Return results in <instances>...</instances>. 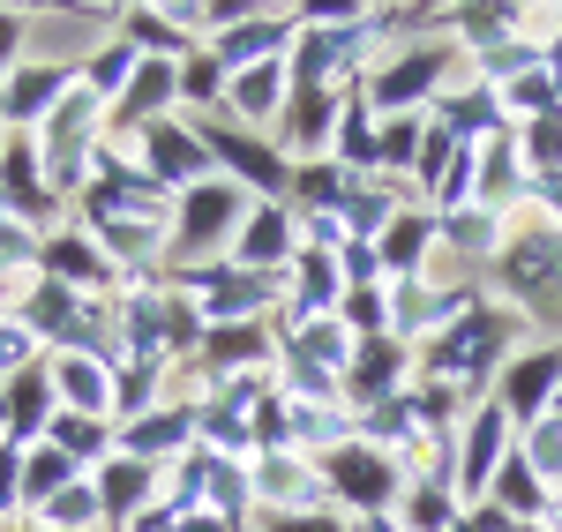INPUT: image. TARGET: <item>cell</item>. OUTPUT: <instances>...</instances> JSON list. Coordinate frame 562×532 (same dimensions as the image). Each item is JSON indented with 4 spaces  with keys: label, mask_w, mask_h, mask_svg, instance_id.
<instances>
[{
    "label": "cell",
    "mask_w": 562,
    "mask_h": 532,
    "mask_svg": "<svg viewBox=\"0 0 562 532\" xmlns=\"http://www.w3.org/2000/svg\"><path fill=\"white\" fill-rule=\"evenodd\" d=\"M68 473H76V457H60L53 443H38L23 457V502H53V495H68Z\"/></svg>",
    "instance_id": "obj_1"
},
{
    "label": "cell",
    "mask_w": 562,
    "mask_h": 532,
    "mask_svg": "<svg viewBox=\"0 0 562 532\" xmlns=\"http://www.w3.org/2000/svg\"><path fill=\"white\" fill-rule=\"evenodd\" d=\"M53 90H60V68H23L15 83L0 90V105H8L15 121H38L45 105H53Z\"/></svg>",
    "instance_id": "obj_2"
},
{
    "label": "cell",
    "mask_w": 562,
    "mask_h": 532,
    "mask_svg": "<svg viewBox=\"0 0 562 532\" xmlns=\"http://www.w3.org/2000/svg\"><path fill=\"white\" fill-rule=\"evenodd\" d=\"M338 480H346V495H360V502H375V495L390 488V473L368 457V450H346V457H338Z\"/></svg>",
    "instance_id": "obj_3"
},
{
    "label": "cell",
    "mask_w": 562,
    "mask_h": 532,
    "mask_svg": "<svg viewBox=\"0 0 562 532\" xmlns=\"http://www.w3.org/2000/svg\"><path fill=\"white\" fill-rule=\"evenodd\" d=\"M60 390H68V405H105V375L90 367V360H60Z\"/></svg>",
    "instance_id": "obj_4"
},
{
    "label": "cell",
    "mask_w": 562,
    "mask_h": 532,
    "mask_svg": "<svg viewBox=\"0 0 562 532\" xmlns=\"http://www.w3.org/2000/svg\"><path fill=\"white\" fill-rule=\"evenodd\" d=\"M53 270H60V285H98V256H90L83 240H60L53 248Z\"/></svg>",
    "instance_id": "obj_5"
},
{
    "label": "cell",
    "mask_w": 562,
    "mask_h": 532,
    "mask_svg": "<svg viewBox=\"0 0 562 532\" xmlns=\"http://www.w3.org/2000/svg\"><path fill=\"white\" fill-rule=\"evenodd\" d=\"M45 518H53V525H90V518H98V495H90V488L53 495V502H45Z\"/></svg>",
    "instance_id": "obj_6"
},
{
    "label": "cell",
    "mask_w": 562,
    "mask_h": 532,
    "mask_svg": "<svg viewBox=\"0 0 562 532\" xmlns=\"http://www.w3.org/2000/svg\"><path fill=\"white\" fill-rule=\"evenodd\" d=\"M98 443H105V435H98V420H76V412H68V420H53V450H60V457L98 450Z\"/></svg>",
    "instance_id": "obj_7"
},
{
    "label": "cell",
    "mask_w": 562,
    "mask_h": 532,
    "mask_svg": "<svg viewBox=\"0 0 562 532\" xmlns=\"http://www.w3.org/2000/svg\"><path fill=\"white\" fill-rule=\"evenodd\" d=\"M8 420L31 435V428H45V390L38 383H15V398H8Z\"/></svg>",
    "instance_id": "obj_8"
},
{
    "label": "cell",
    "mask_w": 562,
    "mask_h": 532,
    "mask_svg": "<svg viewBox=\"0 0 562 532\" xmlns=\"http://www.w3.org/2000/svg\"><path fill=\"white\" fill-rule=\"evenodd\" d=\"M487 338H495V330H487V322H465V330H458V338H450V353H442V360H450V367H473V360L487 353Z\"/></svg>",
    "instance_id": "obj_9"
},
{
    "label": "cell",
    "mask_w": 562,
    "mask_h": 532,
    "mask_svg": "<svg viewBox=\"0 0 562 532\" xmlns=\"http://www.w3.org/2000/svg\"><path fill=\"white\" fill-rule=\"evenodd\" d=\"M428 68H435V60H405V68H397V76L383 83V105H405V90L428 83Z\"/></svg>",
    "instance_id": "obj_10"
},
{
    "label": "cell",
    "mask_w": 562,
    "mask_h": 532,
    "mask_svg": "<svg viewBox=\"0 0 562 532\" xmlns=\"http://www.w3.org/2000/svg\"><path fill=\"white\" fill-rule=\"evenodd\" d=\"M270 105H278V76L262 68V76H248V83H240V113H270Z\"/></svg>",
    "instance_id": "obj_11"
},
{
    "label": "cell",
    "mask_w": 562,
    "mask_h": 532,
    "mask_svg": "<svg viewBox=\"0 0 562 532\" xmlns=\"http://www.w3.org/2000/svg\"><path fill=\"white\" fill-rule=\"evenodd\" d=\"M278 38H285L278 23H240V31L225 38V53H256V45H278Z\"/></svg>",
    "instance_id": "obj_12"
},
{
    "label": "cell",
    "mask_w": 562,
    "mask_h": 532,
    "mask_svg": "<svg viewBox=\"0 0 562 532\" xmlns=\"http://www.w3.org/2000/svg\"><path fill=\"white\" fill-rule=\"evenodd\" d=\"M23 38H31V23H23V15H8V8H0V68H8V60H15V53H23Z\"/></svg>",
    "instance_id": "obj_13"
},
{
    "label": "cell",
    "mask_w": 562,
    "mask_h": 532,
    "mask_svg": "<svg viewBox=\"0 0 562 532\" xmlns=\"http://www.w3.org/2000/svg\"><path fill=\"white\" fill-rule=\"evenodd\" d=\"M15 360H31V322H23V330L0 322V367H15Z\"/></svg>",
    "instance_id": "obj_14"
},
{
    "label": "cell",
    "mask_w": 562,
    "mask_h": 532,
    "mask_svg": "<svg viewBox=\"0 0 562 532\" xmlns=\"http://www.w3.org/2000/svg\"><path fill=\"white\" fill-rule=\"evenodd\" d=\"M158 166H166V173H195V150H188L180 135H158Z\"/></svg>",
    "instance_id": "obj_15"
},
{
    "label": "cell",
    "mask_w": 562,
    "mask_h": 532,
    "mask_svg": "<svg viewBox=\"0 0 562 532\" xmlns=\"http://www.w3.org/2000/svg\"><path fill=\"white\" fill-rule=\"evenodd\" d=\"M158 98H166V76H158V68H150V76H135V83H128V105H135V113H143V105H158Z\"/></svg>",
    "instance_id": "obj_16"
},
{
    "label": "cell",
    "mask_w": 562,
    "mask_h": 532,
    "mask_svg": "<svg viewBox=\"0 0 562 532\" xmlns=\"http://www.w3.org/2000/svg\"><path fill=\"white\" fill-rule=\"evenodd\" d=\"M217 225H225V195H195V233H217Z\"/></svg>",
    "instance_id": "obj_17"
},
{
    "label": "cell",
    "mask_w": 562,
    "mask_h": 532,
    "mask_svg": "<svg viewBox=\"0 0 562 532\" xmlns=\"http://www.w3.org/2000/svg\"><path fill=\"white\" fill-rule=\"evenodd\" d=\"M278 248H285V233H278V225L262 218L256 233H248V256H278Z\"/></svg>",
    "instance_id": "obj_18"
},
{
    "label": "cell",
    "mask_w": 562,
    "mask_h": 532,
    "mask_svg": "<svg viewBox=\"0 0 562 532\" xmlns=\"http://www.w3.org/2000/svg\"><path fill=\"white\" fill-rule=\"evenodd\" d=\"M23 256H31V240H23V233H8V225H0V263H23Z\"/></svg>",
    "instance_id": "obj_19"
},
{
    "label": "cell",
    "mask_w": 562,
    "mask_h": 532,
    "mask_svg": "<svg viewBox=\"0 0 562 532\" xmlns=\"http://www.w3.org/2000/svg\"><path fill=\"white\" fill-rule=\"evenodd\" d=\"M0 211H8V188H0Z\"/></svg>",
    "instance_id": "obj_20"
},
{
    "label": "cell",
    "mask_w": 562,
    "mask_h": 532,
    "mask_svg": "<svg viewBox=\"0 0 562 532\" xmlns=\"http://www.w3.org/2000/svg\"><path fill=\"white\" fill-rule=\"evenodd\" d=\"M0 121H8V105H0Z\"/></svg>",
    "instance_id": "obj_21"
},
{
    "label": "cell",
    "mask_w": 562,
    "mask_h": 532,
    "mask_svg": "<svg viewBox=\"0 0 562 532\" xmlns=\"http://www.w3.org/2000/svg\"><path fill=\"white\" fill-rule=\"evenodd\" d=\"M0 412H8V398H0Z\"/></svg>",
    "instance_id": "obj_22"
}]
</instances>
